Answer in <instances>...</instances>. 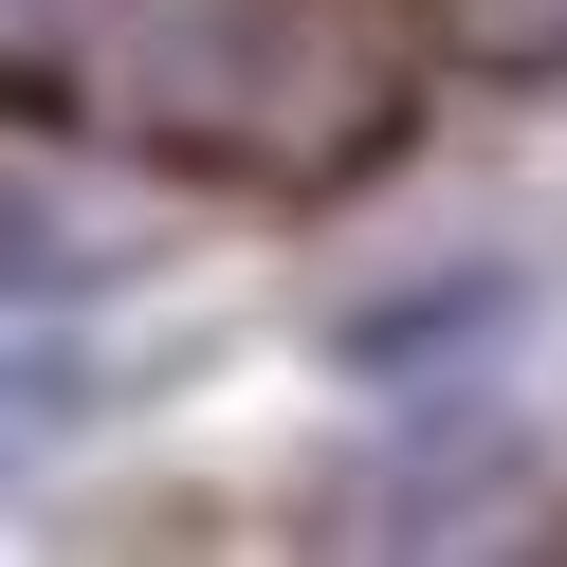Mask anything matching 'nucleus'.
I'll use <instances>...</instances> for the list:
<instances>
[{
  "label": "nucleus",
  "mask_w": 567,
  "mask_h": 567,
  "mask_svg": "<svg viewBox=\"0 0 567 567\" xmlns=\"http://www.w3.org/2000/svg\"><path fill=\"white\" fill-rule=\"evenodd\" d=\"M74 421H92V348H0V476L38 440H74Z\"/></svg>",
  "instance_id": "1"
}]
</instances>
